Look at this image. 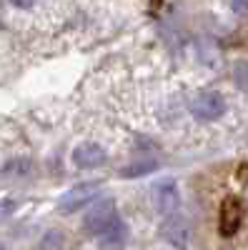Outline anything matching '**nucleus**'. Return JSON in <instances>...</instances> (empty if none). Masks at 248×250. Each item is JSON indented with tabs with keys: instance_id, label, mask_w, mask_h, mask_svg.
Returning <instances> with one entry per match:
<instances>
[{
	"instance_id": "6",
	"label": "nucleus",
	"mask_w": 248,
	"mask_h": 250,
	"mask_svg": "<svg viewBox=\"0 0 248 250\" xmlns=\"http://www.w3.org/2000/svg\"><path fill=\"white\" fill-rule=\"evenodd\" d=\"M243 220V208L238 203V198H225L223 205H221V220H218V228L223 235H233L238 230V225Z\"/></svg>"
},
{
	"instance_id": "10",
	"label": "nucleus",
	"mask_w": 248,
	"mask_h": 250,
	"mask_svg": "<svg viewBox=\"0 0 248 250\" xmlns=\"http://www.w3.org/2000/svg\"><path fill=\"white\" fill-rule=\"evenodd\" d=\"M10 3H13L15 8H30V5L35 3V0H10Z\"/></svg>"
},
{
	"instance_id": "2",
	"label": "nucleus",
	"mask_w": 248,
	"mask_h": 250,
	"mask_svg": "<svg viewBox=\"0 0 248 250\" xmlns=\"http://www.w3.org/2000/svg\"><path fill=\"white\" fill-rule=\"evenodd\" d=\"M191 113L198 120H216L225 113V100L221 93L208 90V93H201L193 103H191Z\"/></svg>"
},
{
	"instance_id": "7",
	"label": "nucleus",
	"mask_w": 248,
	"mask_h": 250,
	"mask_svg": "<svg viewBox=\"0 0 248 250\" xmlns=\"http://www.w3.org/2000/svg\"><path fill=\"white\" fill-rule=\"evenodd\" d=\"M73 163H75V168L90 170V168H98V165L106 163V153L95 143H83L73 150Z\"/></svg>"
},
{
	"instance_id": "8",
	"label": "nucleus",
	"mask_w": 248,
	"mask_h": 250,
	"mask_svg": "<svg viewBox=\"0 0 248 250\" xmlns=\"http://www.w3.org/2000/svg\"><path fill=\"white\" fill-rule=\"evenodd\" d=\"M156 168H158V163H156V160H146V163H135V165H131V168L120 170V175L135 178V175H143V173H151V170H156Z\"/></svg>"
},
{
	"instance_id": "11",
	"label": "nucleus",
	"mask_w": 248,
	"mask_h": 250,
	"mask_svg": "<svg viewBox=\"0 0 248 250\" xmlns=\"http://www.w3.org/2000/svg\"><path fill=\"white\" fill-rule=\"evenodd\" d=\"M241 180H248V165H243V168H241Z\"/></svg>"
},
{
	"instance_id": "3",
	"label": "nucleus",
	"mask_w": 248,
	"mask_h": 250,
	"mask_svg": "<svg viewBox=\"0 0 248 250\" xmlns=\"http://www.w3.org/2000/svg\"><path fill=\"white\" fill-rule=\"evenodd\" d=\"M98 190H100L98 183H83V185L70 188V190L60 198V210H63V213H78V210H83V205H88L90 200H95Z\"/></svg>"
},
{
	"instance_id": "9",
	"label": "nucleus",
	"mask_w": 248,
	"mask_h": 250,
	"mask_svg": "<svg viewBox=\"0 0 248 250\" xmlns=\"http://www.w3.org/2000/svg\"><path fill=\"white\" fill-rule=\"evenodd\" d=\"M60 248H63V238L58 233H50L43 243H40V250H60Z\"/></svg>"
},
{
	"instance_id": "4",
	"label": "nucleus",
	"mask_w": 248,
	"mask_h": 250,
	"mask_svg": "<svg viewBox=\"0 0 248 250\" xmlns=\"http://www.w3.org/2000/svg\"><path fill=\"white\" fill-rule=\"evenodd\" d=\"M163 238L171 243L173 250H185L188 248V238H191V228H188V220L178 213H171L165 215V223H163Z\"/></svg>"
},
{
	"instance_id": "5",
	"label": "nucleus",
	"mask_w": 248,
	"mask_h": 250,
	"mask_svg": "<svg viewBox=\"0 0 248 250\" xmlns=\"http://www.w3.org/2000/svg\"><path fill=\"white\" fill-rule=\"evenodd\" d=\"M153 203L160 215L178 213V188L173 180H163L153 188Z\"/></svg>"
},
{
	"instance_id": "1",
	"label": "nucleus",
	"mask_w": 248,
	"mask_h": 250,
	"mask_svg": "<svg viewBox=\"0 0 248 250\" xmlns=\"http://www.w3.org/2000/svg\"><path fill=\"white\" fill-rule=\"evenodd\" d=\"M86 230L90 235H95L100 240V245H106L111 250L126 243V223L115 213L113 200H103L86 213Z\"/></svg>"
}]
</instances>
